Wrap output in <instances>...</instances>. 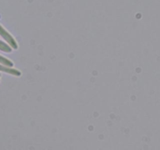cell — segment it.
Returning a JSON list of instances; mask_svg holds the SVG:
<instances>
[{"label": "cell", "mask_w": 160, "mask_h": 150, "mask_svg": "<svg viewBox=\"0 0 160 150\" xmlns=\"http://www.w3.org/2000/svg\"><path fill=\"white\" fill-rule=\"evenodd\" d=\"M0 63L2 64V65L4 66H7V67H11L13 66V63H12V61L6 59V58L3 57V56H1V55H0Z\"/></svg>", "instance_id": "4"}, {"label": "cell", "mask_w": 160, "mask_h": 150, "mask_svg": "<svg viewBox=\"0 0 160 150\" xmlns=\"http://www.w3.org/2000/svg\"><path fill=\"white\" fill-rule=\"evenodd\" d=\"M0 36H1L2 38H3L5 39V41H6L12 48H14V49H17V48H18V45H17L15 39H14L13 38H12V36L3 27H2L1 25H0Z\"/></svg>", "instance_id": "1"}, {"label": "cell", "mask_w": 160, "mask_h": 150, "mask_svg": "<svg viewBox=\"0 0 160 150\" xmlns=\"http://www.w3.org/2000/svg\"><path fill=\"white\" fill-rule=\"evenodd\" d=\"M0 71L5 72V73H9L11 75H13V76H20L21 75V73H20L19 70H16V69L12 68L11 67H7V66L1 65L0 64Z\"/></svg>", "instance_id": "2"}, {"label": "cell", "mask_w": 160, "mask_h": 150, "mask_svg": "<svg viewBox=\"0 0 160 150\" xmlns=\"http://www.w3.org/2000/svg\"><path fill=\"white\" fill-rule=\"evenodd\" d=\"M0 50L5 52H12V48L5 42L0 41Z\"/></svg>", "instance_id": "3"}]
</instances>
